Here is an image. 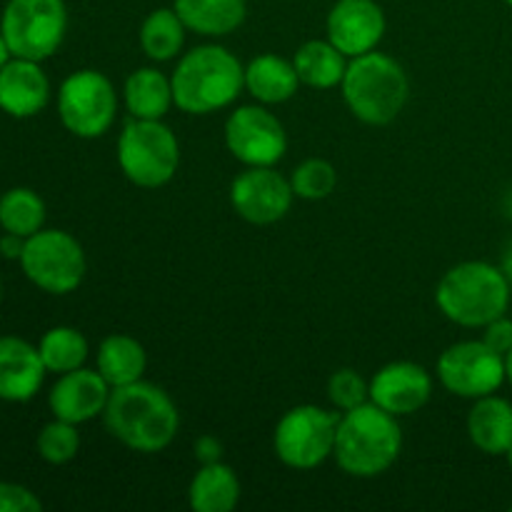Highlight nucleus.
<instances>
[{"instance_id": "nucleus-1", "label": "nucleus", "mask_w": 512, "mask_h": 512, "mask_svg": "<svg viewBox=\"0 0 512 512\" xmlns=\"http://www.w3.org/2000/svg\"><path fill=\"white\" fill-rule=\"evenodd\" d=\"M103 423L125 448L135 453H160L178 435L180 413L163 388L135 380L110 390Z\"/></svg>"}, {"instance_id": "nucleus-2", "label": "nucleus", "mask_w": 512, "mask_h": 512, "mask_svg": "<svg viewBox=\"0 0 512 512\" xmlns=\"http://www.w3.org/2000/svg\"><path fill=\"white\" fill-rule=\"evenodd\" d=\"M403 450L398 418L375 403H363L343 413L335 433L333 458L353 478H378L395 465Z\"/></svg>"}, {"instance_id": "nucleus-3", "label": "nucleus", "mask_w": 512, "mask_h": 512, "mask_svg": "<svg viewBox=\"0 0 512 512\" xmlns=\"http://www.w3.org/2000/svg\"><path fill=\"white\" fill-rule=\"evenodd\" d=\"M170 83L183 113L208 115L238 98L245 88V68L223 45H198L178 60Z\"/></svg>"}, {"instance_id": "nucleus-4", "label": "nucleus", "mask_w": 512, "mask_h": 512, "mask_svg": "<svg viewBox=\"0 0 512 512\" xmlns=\"http://www.w3.org/2000/svg\"><path fill=\"white\" fill-rule=\"evenodd\" d=\"M510 288L503 268L485 260H465L440 278L435 303L450 323L463 328H485L508 313Z\"/></svg>"}, {"instance_id": "nucleus-5", "label": "nucleus", "mask_w": 512, "mask_h": 512, "mask_svg": "<svg viewBox=\"0 0 512 512\" xmlns=\"http://www.w3.org/2000/svg\"><path fill=\"white\" fill-rule=\"evenodd\" d=\"M340 88L345 105L360 123L388 125L403 113L408 103L410 80L398 60L370 50L350 58Z\"/></svg>"}, {"instance_id": "nucleus-6", "label": "nucleus", "mask_w": 512, "mask_h": 512, "mask_svg": "<svg viewBox=\"0 0 512 512\" xmlns=\"http://www.w3.org/2000/svg\"><path fill=\"white\" fill-rule=\"evenodd\" d=\"M118 165L138 188H163L178 173V138L163 120L133 118L118 138Z\"/></svg>"}, {"instance_id": "nucleus-7", "label": "nucleus", "mask_w": 512, "mask_h": 512, "mask_svg": "<svg viewBox=\"0 0 512 512\" xmlns=\"http://www.w3.org/2000/svg\"><path fill=\"white\" fill-rule=\"evenodd\" d=\"M68 28L63 0H8L0 33L13 58L45 60L60 48Z\"/></svg>"}, {"instance_id": "nucleus-8", "label": "nucleus", "mask_w": 512, "mask_h": 512, "mask_svg": "<svg viewBox=\"0 0 512 512\" xmlns=\"http://www.w3.org/2000/svg\"><path fill=\"white\" fill-rule=\"evenodd\" d=\"M338 415L318 405L290 408L275 425L273 448L283 465L293 470H313L335 450Z\"/></svg>"}, {"instance_id": "nucleus-9", "label": "nucleus", "mask_w": 512, "mask_h": 512, "mask_svg": "<svg viewBox=\"0 0 512 512\" xmlns=\"http://www.w3.org/2000/svg\"><path fill=\"white\" fill-rule=\"evenodd\" d=\"M20 265L30 283L53 295L73 293L88 270L83 245L65 230H38L25 238Z\"/></svg>"}, {"instance_id": "nucleus-10", "label": "nucleus", "mask_w": 512, "mask_h": 512, "mask_svg": "<svg viewBox=\"0 0 512 512\" xmlns=\"http://www.w3.org/2000/svg\"><path fill=\"white\" fill-rule=\"evenodd\" d=\"M115 113H118V95L108 75L100 70H75L60 85V123L75 138H100L110 130Z\"/></svg>"}, {"instance_id": "nucleus-11", "label": "nucleus", "mask_w": 512, "mask_h": 512, "mask_svg": "<svg viewBox=\"0 0 512 512\" xmlns=\"http://www.w3.org/2000/svg\"><path fill=\"white\" fill-rule=\"evenodd\" d=\"M438 380L458 398H485L505 383V358L483 340H463L443 350L438 358Z\"/></svg>"}, {"instance_id": "nucleus-12", "label": "nucleus", "mask_w": 512, "mask_h": 512, "mask_svg": "<svg viewBox=\"0 0 512 512\" xmlns=\"http://www.w3.org/2000/svg\"><path fill=\"white\" fill-rule=\"evenodd\" d=\"M225 148L248 168H270L288 150V135L265 105H240L225 120Z\"/></svg>"}, {"instance_id": "nucleus-13", "label": "nucleus", "mask_w": 512, "mask_h": 512, "mask_svg": "<svg viewBox=\"0 0 512 512\" xmlns=\"http://www.w3.org/2000/svg\"><path fill=\"white\" fill-rule=\"evenodd\" d=\"M290 178L270 168H248L230 185V205L235 213L253 225H273L290 213L293 205Z\"/></svg>"}, {"instance_id": "nucleus-14", "label": "nucleus", "mask_w": 512, "mask_h": 512, "mask_svg": "<svg viewBox=\"0 0 512 512\" xmlns=\"http://www.w3.org/2000/svg\"><path fill=\"white\" fill-rule=\"evenodd\" d=\"M328 40L348 58L370 53L385 35V13L375 0H338L325 20Z\"/></svg>"}, {"instance_id": "nucleus-15", "label": "nucleus", "mask_w": 512, "mask_h": 512, "mask_svg": "<svg viewBox=\"0 0 512 512\" xmlns=\"http://www.w3.org/2000/svg\"><path fill=\"white\" fill-rule=\"evenodd\" d=\"M433 395V378L428 370L410 360L383 365L370 380V403L388 410L395 418L418 413Z\"/></svg>"}, {"instance_id": "nucleus-16", "label": "nucleus", "mask_w": 512, "mask_h": 512, "mask_svg": "<svg viewBox=\"0 0 512 512\" xmlns=\"http://www.w3.org/2000/svg\"><path fill=\"white\" fill-rule=\"evenodd\" d=\"M110 390L113 388L105 383V378L98 370H70V373L60 375L58 383L50 388V413L58 420H65V423H88V420L103 415Z\"/></svg>"}, {"instance_id": "nucleus-17", "label": "nucleus", "mask_w": 512, "mask_h": 512, "mask_svg": "<svg viewBox=\"0 0 512 512\" xmlns=\"http://www.w3.org/2000/svg\"><path fill=\"white\" fill-rule=\"evenodd\" d=\"M50 80L38 60L13 58L0 68V110L13 118H33L48 105Z\"/></svg>"}, {"instance_id": "nucleus-18", "label": "nucleus", "mask_w": 512, "mask_h": 512, "mask_svg": "<svg viewBox=\"0 0 512 512\" xmlns=\"http://www.w3.org/2000/svg\"><path fill=\"white\" fill-rule=\"evenodd\" d=\"M45 365L40 350L28 340L3 335L0 338V400L25 403L35 398L45 378Z\"/></svg>"}, {"instance_id": "nucleus-19", "label": "nucleus", "mask_w": 512, "mask_h": 512, "mask_svg": "<svg viewBox=\"0 0 512 512\" xmlns=\"http://www.w3.org/2000/svg\"><path fill=\"white\" fill-rule=\"evenodd\" d=\"M298 70L293 60L263 53L245 65V88L260 105H280L298 93Z\"/></svg>"}, {"instance_id": "nucleus-20", "label": "nucleus", "mask_w": 512, "mask_h": 512, "mask_svg": "<svg viewBox=\"0 0 512 512\" xmlns=\"http://www.w3.org/2000/svg\"><path fill=\"white\" fill-rule=\"evenodd\" d=\"M468 435L485 455H505L512 445V403L498 395L475 400L468 415Z\"/></svg>"}, {"instance_id": "nucleus-21", "label": "nucleus", "mask_w": 512, "mask_h": 512, "mask_svg": "<svg viewBox=\"0 0 512 512\" xmlns=\"http://www.w3.org/2000/svg\"><path fill=\"white\" fill-rule=\"evenodd\" d=\"M173 8L185 28L205 38L230 35L243 25L248 15L245 0H175Z\"/></svg>"}, {"instance_id": "nucleus-22", "label": "nucleus", "mask_w": 512, "mask_h": 512, "mask_svg": "<svg viewBox=\"0 0 512 512\" xmlns=\"http://www.w3.org/2000/svg\"><path fill=\"white\" fill-rule=\"evenodd\" d=\"M123 100L130 118L163 120L173 100V83L158 68H138L125 78Z\"/></svg>"}, {"instance_id": "nucleus-23", "label": "nucleus", "mask_w": 512, "mask_h": 512, "mask_svg": "<svg viewBox=\"0 0 512 512\" xmlns=\"http://www.w3.org/2000/svg\"><path fill=\"white\" fill-rule=\"evenodd\" d=\"M240 500V480L225 463L200 465L188 488V503L195 512H230Z\"/></svg>"}, {"instance_id": "nucleus-24", "label": "nucleus", "mask_w": 512, "mask_h": 512, "mask_svg": "<svg viewBox=\"0 0 512 512\" xmlns=\"http://www.w3.org/2000/svg\"><path fill=\"white\" fill-rule=\"evenodd\" d=\"M145 368H148V353L130 335L115 333L100 343L98 373L103 375L110 388H123L135 380H143Z\"/></svg>"}, {"instance_id": "nucleus-25", "label": "nucleus", "mask_w": 512, "mask_h": 512, "mask_svg": "<svg viewBox=\"0 0 512 512\" xmlns=\"http://www.w3.org/2000/svg\"><path fill=\"white\" fill-rule=\"evenodd\" d=\"M295 70L303 85L318 90H330L343 83L348 70V55L340 53L330 40H308L298 48L293 58Z\"/></svg>"}, {"instance_id": "nucleus-26", "label": "nucleus", "mask_w": 512, "mask_h": 512, "mask_svg": "<svg viewBox=\"0 0 512 512\" xmlns=\"http://www.w3.org/2000/svg\"><path fill=\"white\" fill-rule=\"evenodd\" d=\"M185 23L175 8H158L140 25V48L155 63L178 58L185 43Z\"/></svg>"}, {"instance_id": "nucleus-27", "label": "nucleus", "mask_w": 512, "mask_h": 512, "mask_svg": "<svg viewBox=\"0 0 512 512\" xmlns=\"http://www.w3.org/2000/svg\"><path fill=\"white\" fill-rule=\"evenodd\" d=\"M40 358H43L45 370L50 373H70V370L83 368L88 360V340L80 330L68 328V325H58L50 328L48 333L40 338Z\"/></svg>"}, {"instance_id": "nucleus-28", "label": "nucleus", "mask_w": 512, "mask_h": 512, "mask_svg": "<svg viewBox=\"0 0 512 512\" xmlns=\"http://www.w3.org/2000/svg\"><path fill=\"white\" fill-rule=\"evenodd\" d=\"M45 223V203L35 190L13 188L0 198V225L5 233L30 238Z\"/></svg>"}, {"instance_id": "nucleus-29", "label": "nucleus", "mask_w": 512, "mask_h": 512, "mask_svg": "<svg viewBox=\"0 0 512 512\" xmlns=\"http://www.w3.org/2000/svg\"><path fill=\"white\" fill-rule=\"evenodd\" d=\"M295 198L303 200H325L338 185V170L330 160L308 158L293 170L290 175Z\"/></svg>"}, {"instance_id": "nucleus-30", "label": "nucleus", "mask_w": 512, "mask_h": 512, "mask_svg": "<svg viewBox=\"0 0 512 512\" xmlns=\"http://www.w3.org/2000/svg\"><path fill=\"white\" fill-rule=\"evenodd\" d=\"M80 435L73 423L55 418L38 435V455L50 465H65L78 455Z\"/></svg>"}, {"instance_id": "nucleus-31", "label": "nucleus", "mask_w": 512, "mask_h": 512, "mask_svg": "<svg viewBox=\"0 0 512 512\" xmlns=\"http://www.w3.org/2000/svg\"><path fill=\"white\" fill-rule=\"evenodd\" d=\"M328 398L338 410L358 408L370 400V383H365L363 375L353 368H340L328 380Z\"/></svg>"}, {"instance_id": "nucleus-32", "label": "nucleus", "mask_w": 512, "mask_h": 512, "mask_svg": "<svg viewBox=\"0 0 512 512\" xmlns=\"http://www.w3.org/2000/svg\"><path fill=\"white\" fill-rule=\"evenodd\" d=\"M43 503L33 490L18 483H0V512H40Z\"/></svg>"}, {"instance_id": "nucleus-33", "label": "nucleus", "mask_w": 512, "mask_h": 512, "mask_svg": "<svg viewBox=\"0 0 512 512\" xmlns=\"http://www.w3.org/2000/svg\"><path fill=\"white\" fill-rule=\"evenodd\" d=\"M483 343L505 358V355L512 350V320L505 318V315H500V318H495L493 323L485 325Z\"/></svg>"}, {"instance_id": "nucleus-34", "label": "nucleus", "mask_w": 512, "mask_h": 512, "mask_svg": "<svg viewBox=\"0 0 512 512\" xmlns=\"http://www.w3.org/2000/svg\"><path fill=\"white\" fill-rule=\"evenodd\" d=\"M220 455H223V445H220L213 435H203V438H198V443H195V458L200 460V465L218 463Z\"/></svg>"}, {"instance_id": "nucleus-35", "label": "nucleus", "mask_w": 512, "mask_h": 512, "mask_svg": "<svg viewBox=\"0 0 512 512\" xmlns=\"http://www.w3.org/2000/svg\"><path fill=\"white\" fill-rule=\"evenodd\" d=\"M23 248H25L23 235L5 233L3 238H0V255H3V258L20 260V255H23Z\"/></svg>"}, {"instance_id": "nucleus-36", "label": "nucleus", "mask_w": 512, "mask_h": 512, "mask_svg": "<svg viewBox=\"0 0 512 512\" xmlns=\"http://www.w3.org/2000/svg\"><path fill=\"white\" fill-rule=\"evenodd\" d=\"M503 273L508 275V280L512 285V243L508 245V250H505V255H503Z\"/></svg>"}, {"instance_id": "nucleus-37", "label": "nucleus", "mask_w": 512, "mask_h": 512, "mask_svg": "<svg viewBox=\"0 0 512 512\" xmlns=\"http://www.w3.org/2000/svg\"><path fill=\"white\" fill-rule=\"evenodd\" d=\"M10 48H8V43H5V38H3V33H0V68H3L5 63H8L10 60Z\"/></svg>"}, {"instance_id": "nucleus-38", "label": "nucleus", "mask_w": 512, "mask_h": 512, "mask_svg": "<svg viewBox=\"0 0 512 512\" xmlns=\"http://www.w3.org/2000/svg\"><path fill=\"white\" fill-rule=\"evenodd\" d=\"M505 380L512 385V350L505 355Z\"/></svg>"}, {"instance_id": "nucleus-39", "label": "nucleus", "mask_w": 512, "mask_h": 512, "mask_svg": "<svg viewBox=\"0 0 512 512\" xmlns=\"http://www.w3.org/2000/svg\"><path fill=\"white\" fill-rule=\"evenodd\" d=\"M505 458H508V465H510V470H512V445L508 448V453H505Z\"/></svg>"}, {"instance_id": "nucleus-40", "label": "nucleus", "mask_w": 512, "mask_h": 512, "mask_svg": "<svg viewBox=\"0 0 512 512\" xmlns=\"http://www.w3.org/2000/svg\"><path fill=\"white\" fill-rule=\"evenodd\" d=\"M505 3H508V5H510V8H512V0H505Z\"/></svg>"}, {"instance_id": "nucleus-41", "label": "nucleus", "mask_w": 512, "mask_h": 512, "mask_svg": "<svg viewBox=\"0 0 512 512\" xmlns=\"http://www.w3.org/2000/svg\"><path fill=\"white\" fill-rule=\"evenodd\" d=\"M510 510H512V505H510Z\"/></svg>"}]
</instances>
